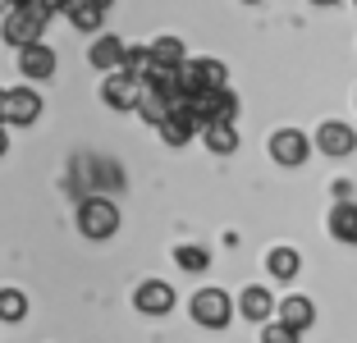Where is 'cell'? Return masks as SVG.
Instances as JSON below:
<instances>
[{
  "label": "cell",
  "instance_id": "cell-1",
  "mask_svg": "<svg viewBox=\"0 0 357 343\" xmlns=\"http://www.w3.org/2000/svg\"><path fill=\"white\" fill-rule=\"evenodd\" d=\"M46 19H51V10H46L42 0H28V5H14L10 10V19H5V28H0V37L10 46H32V42H42V28H46Z\"/></svg>",
  "mask_w": 357,
  "mask_h": 343
},
{
  "label": "cell",
  "instance_id": "cell-2",
  "mask_svg": "<svg viewBox=\"0 0 357 343\" xmlns=\"http://www.w3.org/2000/svg\"><path fill=\"white\" fill-rule=\"evenodd\" d=\"M229 316H234L229 293H220V289L192 293V321H197V325H206V330H225V325H229Z\"/></svg>",
  "mask_w": 357,
  "mask_h": 343
},
{
  "label": "cell",
  "instance_id": "cell-3",
  "mask_svg": "<svg viewBox=\"0 0 357 343\" xmlns=\"http://www.w3.org/2000/svg\"><path fill=\"white\" fill-rule=\"evenodd\" d=\"M78 229H83L87 238H110L119 229V211L105 197H87L83 206H78Z\"/></svg>",
  "mask_w": 357,
  "mask_h": 343
},
{
  "label": "cell",
  "instance_id": "cell-4",
  "mask_svg": "<svg viewBox=\"0 0 357 343\" xmlns=\"http://www.w3.org/2000/svg\"><path fill=\"white\" fill-rule=\"evenodd\" d=\"M202 128H206V119H202V114L192 110V101L183 96V101H178L174 110L165 114V124H160V137H165L169 146H183L192 133H202Z\"/></svg>",
  "mask_w": 357,
  "mask_h": 343
},
{
  "label": "cell",
  "instance_id": "cell-5",
  "mask_svg": "<svg viewBox=\"0 0 357 343\" xmlns=\"http://www.w3.org/2000/svg\"><path fill=\"white\" fill-rule=\"evenodd\" d=\"M316 146H321V156L344 160V156H353V151H357V133L344 124V119H326V124L316 128Z\"/></svg>",
  "mask_w": 357,
  "mask_h": 343
},
{
  "label": "cell",
  "instance_id": "cell-6",
  "mask_svg": "<svg viewBox=\"0 0 357 343\" xmlns=\"http://www.w3.org/2000/svg\"><path fill=\"white\" fill-rule=\"evenodd\" d=\"M101 96H105V105H115V110H133V105L142 101V83H137L128 69H115L110 78H105Z\"/></svg>",
  "mask_w": 357,
  "mask_h": 343
},
{
  "label": "cell",
  "instance_id": "cell-7",
  "mask_svg": "<svg viewBox=\"0 0 357 343\" xmlns=\"http://www.w3.org/2000/svg\"><path fill=\"white\" fill-rule=\"evenodd\" d=\"M307 151H312V142H307V133H298V128H280V133L271 137V156L280 160V165H303Z\"/></svg>",
  "mask_w": 357,
  "mask_h": 343
},
{
  "label": "cell",
  "instance_id": "cell-8",
  "mask_svg": "<svg viewBox=\"0 0 357 343\" xmlns=\"http://www.w3.org/2000/svg\"><path fill=\"white\" fill-rule=\"evenodd\" d=\"M5 119H10V124H37V119H42V96L32 92V87L5 92Z\"/></svg>",
  "mask_w": 357,
  "mask_h": 343
},
{
  "label": "cell",
  "instance_id": "cell-9",
  "mask_svg": "<svg viewBox=\"0 0 357 343\" xmlns=\"http://www.w3.org/2000/svg\"><path fill=\"white\" fill-rule=\"evenodd\" d=\"M137 312H147V316H165L169 307H174V289L169 284H160V280H147L142 289H137Z\"/></svg>",
  "mask_w": 357,
  "mask_h": 343
},
{
  "label": "cell",
  "instance_id": "cell-10",
  "mask_svg": "<svg viewBox=\"0 0 357 343\" xmlns=\"http://www.w3.org/2000/svg\"><path fill=\"white\" fill-rule=\"evenodd\" d=\"M19 69H23V78H51V73H55V51L42 46V42L23 46V51H19Z\"/></svg>",
  "mask_w": 357,
  "mask_h": 343
},
{
  "label": "cell",
  "instance_id": "cell-11",
  "mask_svg": "<svg viewBox=\"0 0 357 343\" xmlns=\"http://www.w3.org/2000/svg\"><path fill=\"white\" fill-rule=\"evenodd\" d=\"M202 137H206V146L215 151V156H234V151H238V128H234V119H215V124H206Z\"/></svg>",
  "mask_w": 357,
  "mask_h": 343
},
{
  "label": "cell",
  "instance_id": "cell-12",
  "mask_svg": "<svg viewBox=\"0 0 357 343\" xmlns=\"http://www.w3.org/2000/svg\"><path fill=\"white\" fill-rule=\"evenodd\" d=\"M330 234H335L339 243H353L357 247V201H339V206L330 211Z\"/></svg>",
  "mask_w": 357,
  "mask_h": 343
},
{
  "label": "cell",
  "instance_id": "cell-13",
  "mask_svg": "<svg viewBox=\"0 0 357 343\" xmlns=\"http://www.w3.org/2000/svg\"><path fill=\"white\" fill-rule=\"evenodd\" d=\"M64 10H69V23H74L78 32H96L101 19H105V5H96V0H69Z\"/></svg>",
  "mask_w": 357,
  "mask_h": 343
},
{
  "label": "cell",
  "instance_id": "cell-14",
  "mask_svg": "<svg viewBox=\"0 0 357 343\" xmlns=\"http://www.w3.org/2000/svg\"><path fill=\"white\" fill-rule=\"evenodd\" d=\"M238 312L248 316V321H266V316L275 312V298H271L266 289H257V284H252V289H243V298H238Z\"/></svg>",
  "mask_w": 357,
  "mask_h": 343
},
{
  "label": "cell",
  "instance_id": "cell-15",
  "mask_svg": "<svg viewBox=\"0 0 357 343\" xmlns=\"http://www.w3.org/2000/svg\"><path fill=\"white\" fill-rule=\"evenodd\" d=\"M124 55H128V46L119 42V37H96V46H92V64L96 69H119Z\"/></svg>",
  "mask_w": 357,
  "mask_h": 343
},
{
  "label": "cell",
  "instance_id": "cell-16",
  "mask_svg": "<svg viewBox=\"0 0 357 343\" xmlns=\"http://www.w3.org/2000/svg\"><path fill=\"white\" fill-rule=\"evenodd\" d=\"M280 321H284V325H294V330L303 334L307 325L316 321V307H312L307 298H284V302H280Z\"/></svg>",
  "mask_w": 357,
  "mask_h": 343
},
{
  "label": "cell",
  "instance_id": "cell-17",
  "mask_svg": "<svg viewBox=\"0 0 357 343\" xmlns=\"http://www.w3.org/2000/svg\"><path fill=\"white\" fill-rule=\"evenodd\" d=\"M266 266H271V275H275V280H294L303 261H298V252H294V247H275L271 257H266Z\"/></svg>",
  "mask_w": 357,
  "mask_h": 343
},
{
  "label": "cell",
  "instance_id": "cell-18",
  "mask_svg": "<svg viewBox=\"0 0 357 343\" xmlns=\"http://www.w3.org/2000/svg\"><path fill=\"white\" fill-rule=\"evenodd\" d=\"M28 316V298L19 289H0V321H23Z\"/></svg>",
  "mask_w": 357,
  "mask_h": 343
},
{
  "label": "cell",
  "instance_id": "cell-19",
  "mask_svg": "<svg viewBox=\"0 0 357 343\" xmlns=\"http://www.w3.org/2000/svg\"><path fill=\"white\" fill-rule=\"evenodd\" d=\"M151 55H156V64H165V69H178V64H183V42H178V37H160V42L151 46Z\"/></svg>",
  "mask_w": 357,
  "mask_h": 343
},
{
  "label": "cell",
  "instance_id": "cell-20",
  "mask_svg": "<svg viewBox=\"0 0 357 343\" xmlns=\"http://www.w3.org/2000/svg\"><path fill=\"white\" fill-rule=\"evenodd\" d=\"M174 261H178V266H183L188 275H197V270H206V266H211L206 247H178V252H174Z\"/></svg>",
  "mask_w": 357,
  "mask_h": 343
},
{
  "label": "cell",
  "instance_id": "cell-21",
  "mask_svg": "<svg viewBox=\"0 0 357 343\" xmlns=\"http://www.w3.org/2000/svg\"><path fill=\"white\" fill-rule=\"evenodd\" d=\"M261 343H298V330H294V325H284V321H275V325H266Z\"/></svg>",
  "mask_w": 357,
  "mask_h": 343
},
{
  "label": "cell",
  "instance_id": "cell-22",
  "mask_svg": "<svg viewBox=\"0 0 357 343\" xmlns=\"http://www.w3.org/2000/svg\"><path fill=\"white\" fill-rule=\"evenodd\" d=\"M5 146H10V137H5V124H0V156H5Z\"/></svg>",
  "mask_w": 357,
  "mask_h": 343
},
{
  "label": "cell",
  "instance_id": "cell-23",
  "mask_svg": "<svg viewBox=\"0 0 357 343\" xmlns=\"http://www.w3.org/2000/svg\"><path fill=\"white\" fill-rule=\"evenodd\" d=\"M312 5H321V10H330V5H339V0H312Z\"/></svg>",
  "mask_w": 357,
  "mask_h": 343
},
{
  "label": "cell",
  "instance_id": "cell-24",
  "mask_svg": "<svg viewBox=\"0 0 357 343\" xmlns=\"http://www.w3.org/2000/svg\"><path fill=\"white\" fill-rule=\"evenodd\" d=\"M5 10H14V0H0V14H5Z\"/></svg>",
  "mask_w": 357,
  "mask_h": 343
},
{
  "label": "cell",
  "instance_id": "cell-25",
  "mask_svg": "<svg viewBox=\"0 0 357 343\" xmlns=\"http://www.w3.org/2000/svg\"><path fill=\"white\" fill-rule=\"evenodd\" d=\"M96 5H105V10H110V5H115V0H96Z\"/></svg>",
  "mask_w": 357,
  "mask_h": 343
},
{
  "label": "cell",
  "instance_id": "cell-26",
  "mask_svg": "<svg viewBox=\"0 0 357 343\" xmlns=\"http://www.w3.org/2000/svg\"><path fill=\"white\" fill-rule=\"evenodd\" d=\"M14 5H28V0H14Z\"/></svg>",
  "mask_w": 357,
  "mask_h": 343
},
{
  "label": "cell",
  "instance_id": "cell-27",
  "mask_svg": "<svg viewBox=\"0 0 357 343\" xmlns=\"http://www.w3.org/2000/svg\"><path fill=\"white\" fill-rule=\"evenodd\" d=\"M353 5H357V0H353Z\"/></svg>",
  "mask_w": 357,
  "mask_h": 343
}]
</instances>
